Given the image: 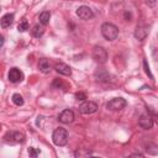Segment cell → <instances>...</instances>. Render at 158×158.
<instances>
[{"mask_svg": "<svg viewBox=\"0 0 158 158\" xmlns=\"http://www.w3.org/2000/svg\"><path fill=\"white\" fill-rule=\"evenodd\" d=\"M4 42H5V40H4V36H2V35H0V47H3Z\"/></svg>", "mask_w": 158, "mask_h": 158, "instance_id": "4316f807", "label": "cell"}, {"mask_svg": "<svg viewBox=\"0 0 158 158\" xmlns=\"http://www.w3.org/2000/svg\"><path fill=\"white\" fill-rule=\"evenodd\" d=\"M31 34H32L34 37L40 39V37L43 36V34H45V27H43L41 24H37V25H35V26L32 27V30H31Z\"/></svg>", "mask_w": 158, "mask_h": 158, "instance_id": "2e32d148", "label": "cell"}, {"mask_svg": "<svg viewBox=\"0 0 158 158\" xmlns=\"http://www.w3.org/2000/svg\"><path fill=\"white\" fill-rule=\"evenodd\" d=\"M13 103L15 104V105H17V106H22L24 105V98L20 95V94H14V95H13Z\"/></svg>", "mask_w": 158, "mask_h": 158, "instance_id": "ffe728a7", "label": "cell"}, {"mask_svg": "<svg viewBox=\"0 0 158 158\" xmlns=\"http://www.w3.org/2000/svg\"><path fill=\"white\" fill-rule=\"evenodd\" d=\"M91 154H93V152L89 148H78L75 151V153H74V156L77 158H84V157H89Z\"/></svg>", "mask_w": 158, "mask_h": 158, "instance_id": "ac0fdd59", "label": "cell"}, {"mask_svg": "<svg viewBox=\"0 0 158 158\" xmlns=\"http://www.w3.org/2000/svg\"><path fill=\"white\" fill-rule=\"evenodd\" d=\"M0 10H2V9H0Z\"/></svg>", "mask_w": 158, "mask_h": 158, "instance_id": "f546056e", "label": "cell"}, {"mask_svg": "<svg viewBox=\"0 0 158 158\" xmlns=\"http://www.w3.org/2000/svg\"><path fill=\"white\" fill-rule=\"evenodd\" d=\"M147 35H148V31H147L145 27H142V26H138V27L135 30V37H136V40H138V41H143V40L147 37Z\"/></svg>", "mask_w": 158, "mask_h": 158, "instance_id": "9a60e30c", "label": "cell"}, {"mask_svg": "<svg viewBox=\"0 0 158 158\" xmlns=\"http://www.w3.org/2000/svg\"><path fill=\"white\" fill-rule=\"evenodd\" d=\"M0 130H2V125H0Z\"/></svg>", "mask_w": 158, "mask_h": 158, "instance_id": "f1b7e54d", "label": "cell"}, {"mask_svg": "<svg viewBox=\"0 0 158 158\" xmlns=\"http://www.w3.org/2000/svg\"><path fill=\"white\" fill-rule=\"evenodd\" d=\"M143 68H145V72H146V74L149 77V79H154L153 74L151 73V69H149V66H148V62H147L146 59L143 61Z\"/></svg>", "mask_w": 158, "mask_h": 158, "instance_id": "44dd1931", "label": "cell"}, {"mask_svg": "<svg viewBox=\"0 0 158 158\" xmlns=\"http://www.w3.org/2000/svg\"><path fill=\"white\" fill-rule=\"evenodd\" d=\"M138 125L145 130H151L153 127V120L149 115H141L138 119Z\"/></svg>", "mask_w": 158, "mask_h": 158, "instance_id": "7c38bea8", "label": "cell"}, {"mask_svg": "<svg viewBox=\"0 0 158 158\" xmlns=\"http://www.w3.org/2000/svg\"><path fill=\"white\" fill-rule=\"evenodd\" d=\"M101 35L108 41H115L119 36V28L111 22H104L101 25Z\"/></svg>", "mask_w": 158, "mask_h": 158, "instance_id": "6da1fadb", "label": "cell"}, {"mask_svg": "<svg viewBox=\"0 0 158 158\" xmlns=\"http://www.w3.org/2000/svg\"><path fill=\"white\" fill-rule=\"evenodd\" d=\"M52 141L56 146H59V147H63L68 143V132L66 129L63 127H58L53 131V135H52Z\"/></svg>", "mask_w": 158, "mask_h": 158, "instance_id": "7a4b0ae2", "label": "cell"}, {"mask_svg": "<svg viewBox=\"0 0 158 158\" xmlns=\"http://www.w3.org/2000/svg\"><path fill=\"white\" fill-rule=\"evenodd\" d=\"M132 157H143V154L142 153H134V154H131Z\"/></svg>", "mask_w": 158, "mask_h": 158, "instance_id": "83f0119b", "label": "cell"}, {"mask_svg": "<svg viewBox=\"0 0 158 158\" xmlns=\"http://www.w3.org/2000/svg\"><path fill=\"white\" fill-rule=\"evenodd\" d=\"M13 21H14V15L13 14H5L2 17V20H0V25H2L3 28H8V27H10Z\"/></svg>", "mask_w": 158, "mask_h": 158, "instance_id": "5bb4252c", "label": "cell"}, {"mask_svg": "<svg viewBox=\"0 0 158 158\" xmlns=\"http://www.w3.org/2000/svg\"><path fill=\"white\" fill-rule=\"evenodd\" d=\"M126 105H127V101H126L125 99H122V98H114V99H111L106 104V109L111 110V111H120V110L125 109Z\"/></svg>", "mask_w": 158, "mask_h": 158, "instance_id": "5b68a950", "label": "cell"}, {"mask_svg": "<svg viewBox=\"0 0 158 158\" xmlns=\"http://www.w3.org/2000/svg\"><path fill=\"white\" fill-rule=\"evenodd\" d=\"M131 19H132L131 11H125V20L126 21H131Z\"/></svg>", "mask_w": 158, "mask_h": 158, "instance_id": "d4e9b609", "label": "cell"}, {"mask_svg": "<svg viewBox=\"0 0 158 158\" xmlns=\"http://www.w3.org/2000/svg\"><path fill=\"white\" fill-rule=\"evenodd\" d=\"M37 67H39L40 72H42L43 74H48V73L51 72V69H52V64H51V62H50L48 59H46V58L40 59Z\"/></svg>", "mask_w": 158, "mask_h": 158, "instance_id": "4fadbf2b", "label": "cell"}, {"mask_svg": "<svg viewBox=\"0 0 158 158\" xmlns=\"http://www.w3.org/2000/svg\"><path fill=\"white\" fill-rule=\"evenodd\" d=\"M63 85H64V84H63V82H62V80H59V79H56V80L53 82V86H57V88H62Z\"/></svg>", "mask_w": 158, "mask_h": 158, "instance_id": "cb8c5ba5", "label": "cell"}, {"mask_svg": "<svg viewBox=\"0 0 158 158\" xmlns=\"http://www.w3.org/2000/svg\"><path fill=\"white\" fill-rule=\"evenodd\" d=\"M8 78L11 83H20L24 80V73L19 68H11L8 73Z\"/></svg>", "mask_w": 158, "mask_h": 158, "instance_id": "ba28073f", "label": "cell"}, {"mask_svg": "<svg viewBox=\"0 0 158 158\" xmlns=\"http://www.w3.org/2000/svg\"><path fill=\"white\" fill-rule=\"evenodd\" d=\"M77 16L82 20H90L94 17V13L89 6L83 5V6H79L77 9Z\"/></svg>", "mask_w": 158, "mask_h": 158, "instance_id": "52a82bcc", "label": "cell"}, {"mask_svg": "<svg viewBox=\"0 0 158 158\" xmlns=\"http://www.w3.org/2000/svg\"><path fill=\"white\" fill-rule=\"evenodd\" d=\"M4 141L8 143H11V145L22 143L25 141V135L22 132H19V131H9L5 134Z\"/></svg>", "mask_w": 158, "mask_h": 158, "instance_id": "277c9868", "label": "cell"}, {"mask_svg": "<svg viewBox=\"0 0 158 158\" xmlns=\"http://www.w3.org/2000/svg\"><path fill=\"white\" fill-rule=\"evenodd\" d=\"M54 69H56L57 73H59V74H62V75H66V77L72 75V68H71L69 66H67L66 63H62V62L56 63Z\"/></svg>", "mask_w": 158, "mask_h": 158, "instance_id": "8fae6325", "label": "cell"}, {"mask_svg": "<svg viewBox=\"0 0 158 158\" xmlns=\"http://www.w3.org/2000/svg\"><path fill=\"white\" fill-rule=\"evenodd\" d=\"M75 99H77V100H80V101H84V100L86 99V95H85L84 93L79 91V93H75Z\"/></svg>", "mask_w": 158, "mask_h": 158, "instance_id": "603a6c76", "label": "cell"}, {"mask_svg": "<svg viewBox=\"0 0 158 158\" xmlns=\"http://www.w3.org/2000/svg\"><path fill=\"white\" fill-rule=\"evenodd\" d=\"M58 120L62 122V123H72L74 121V112L69 109H66L63 110L59 116H58Z\"/></svg>", "mask_w": 158, "mask_h": 158, "instance_id": "9c48e42d", "label": "cell"}, {"mask_svg": "<svg viewBox=\"0 0 158 158\" xmlns=\"http://www.w3.org/2000/svg\"><path fill=\"white\" fill-rule=\"evenodd\" d=\"M50 19H51V13H50V11H43V13H41V14H40V17H39L40 24H41L42 26H47V25L50 24Z\"/></svg>", "mask_w": 158, "mask_h": 158, "instance_id": "e0dca14e", "label": "cell"}, {"mask_svg": "<svg viewBox=\"0 0 158 158\" xmlns=\"http://www.w3.org/2000/svg\"><path fill=\"white\" fill-rule=\"evenodd\" d=\"M28 22H27V20L26 19H22L21 21H20V24L17 25V30H19V32H25V31H27L28 30Z\"/></svg>", "mask_w": 158, "mask_h": 158, "instance_id": "d6986e66", "label": "cell"}, {"mask_svg": "<svg viewBox=\"0 0 158 158\" xmlns=\"http://www.w3.org/2000/svg\"><path fill=\"white\" fill-rule=\"evenodd\" d=\"M146 3H147L149 6H154V5H156V0H146Z\"/></svg>", "mask_w": 158, "mask_h": 158, "instance_id": "484cf974", "label": "cell"}, {"mask_svg": "<svg viewBox=\"0 0 158 158\" xmlns=\"http://www.w3.org/2000/svg\"><path fill=\"white\" fill-rule=\"evenodd\" d=\"M98 111V104L94 101H84L82 105H79V112L83 115H90Z\"/></svg>", "mask_w": 158, "mask_h": 158, "instance_id": "8992f818", "label": "cell"}, {"mask_svg": "<svg viewBox=\"0 0 158 158\" xmlns=\"http://www.w3.org/2000/svg\"><path fill=\"white\" fill-rule=\"evenodd\" d=\"M39 154H40V151H39V149H36V148H34V147H30V148H28V156H30V157L36 158Z\"/></svg>", "mask_w": 158, "mask_h": 158, "instance_id": "7402d4cb", "label": "cell"}, {"mask_svg": "<svg viewBox=\"0 0 158 158\" xmlns=\"http://www.w3.org/2000/svg\"><path fill=\"white\" fill-rule=\"evenodd\" d=\"M94 77H95L98 82H110V78H111L110 73L104 68H98L94 72Z\"/></svg>", "mask_w": 158, "mask_h": 158, "instance_id": "30bf717a", "label": "cell"}, {"mask_svg": "<svg viewBox=\"0 0 158 158\" xmlns=\"http://www.w3.org/2000/svg\"><path fill=\"white\" fill-rule=\"evenodd\" d=\"M93 59L99 64H104L108 61V52L101 46H95L93 48Z\"/></svg>", "mask_w": 158, "mask_h": 158, "instance_id": "3957f363", "label": "cell"}]
</instances>
